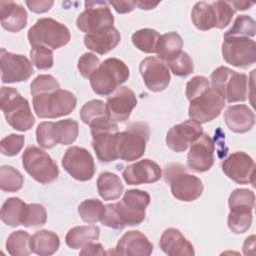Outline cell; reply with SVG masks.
I'll return each mask as SVG.
<instances>
[{
	"label": "cell",
	"instance_id": "cell-1",
	"mask_svg": "<svg viewBox=\"0 0 256 256\" xmlns=\"http://www.w3.org/2000/svg\"><path fill=\"white\" fill-rule=\"evenodd\" d=\"M150 202L151 197L146 191L128 190L120 202L105 206L101 223L116 230H122L127 226H138L145 220L146 209Z\"/></svg>",
	"mask_w": 256,
	"mask_h": 256
},
{
	"label": "cell",
	"instance_id": "cell-2",
	"mask_svg": "<svg viewBox=\"0 0 256 256\" xmlns=\"http://www.w3.org/2000/svg\"><path fill=\"white\" fill-rule=\"evenodd\" d=\"M0 106L7 123L13 129L26 132L34 126L35 118L29 102L16 89L4 86L1 88Z\"/></svg>",
	"mask_w": 256,
	"mask_h": 256
},
{
	"label": "cell",
	"instance_id": "cell-3",
	"mask_svg": "<svg viewBox=\"0 0 256 256\" xmlns=\"http://www.w3.org/2000/svg\"><path fill=\"white\" fill-rule=\"evenodd\" d=\"M130 76L128 66L118 58L106 59L90 77V84L94 93L109 96L125 83Z\"/></svg>",
	"mask_w": 256,
	"mask_h": 256
},
{
	"label": "cell",
	"instance_id": "cell-4",
	"mask_svg": "<svg viewBox=\"0 0 256 256\" xmlns=\"http://www.w3.org/2000/svg\"><path fill=\"white\" fill-rule=\"evenodd\" d=\"M211 86L223 95L228 103L244 102L249 97V79L244 73H237L221 66L211 74Z\"/></svg>",
	"mask_w": 256,
	"mask_h": 256
},
{
	"label": "cell",
	"instance_id": "cell-5",
	"mask_svg": "<svg viewBox=\"0 0 256 256\" xmlns=\"http://www.w3.org/2000/svg\"><path fill=\"white\" fill-rule=\"evenodd\" d=\"M77 105L75 95L63 89H57L33 96L36 115L42 119H55L69 115Z\"/></svg>",
	"mask_w": 256,
	"mask_h": 256
},
{
	"label": "cell",
	"instance_id": "cell-6",
	"mask_svg": "<svg viewBox=\"0 0 256 256\" xmlns=\"http://www.w3.org/2000/svg\"><path fill=\"white\" fill-rule=\"evenodd\" d=\"M164 179L170 185L172 195L183 202L197 200L204 190L201 179L188 173L181 164H170L166 166Z\"/></svg>",
	"mask_w": 256,
	"mask_h": 256
},
{
	"label": "cell",
	"instance_id": "cell-7",
	"mask_svg": "<svg viewBox=\"0 0 256 256\" xmlns=\"http://www.w3.org/2000/svg\"><path fill=\"white\" fill-rule=\"evenodd\" d=\"M187 99L190 101L189 117L201 124L219 117L226 101L211 84L187 96Z\"/></svg>",
	"mask_w": 256,
	"mask_h": 256
},
{
	"label": "cell",
	"instance_id": "cell-8",
	"mask_svg": "<svg viewBox=\"0 0 256 256\" xmlns=\"http://www.w3.org/2000/svg\"><path fill=\"white\" fill-rule=\"evenodd\" d=\"M150 138V128L147 123L136 122L125 131L117 134L118 159L132 162L140 159L146 150Z\"/></svg>",
	"mask_w": 256,
	"mask_h": 256
},
{
	"label": "cell",
	"instance_id": "cell-9",
	"mask_svg": "<svg viewBox=\"0 0 256 256\" xmlns=\"http://www.w3.org/2000/svg\"><path fill=\"white\" fill-rule=\"evenodd\" d=\"M69 29L52 18L39 19L28 31V40L31 46L42 45L56 50L70 42Z\"/></svg>",
	"mask_w": 256,
	"mask_h": 256
},
{
	"label": "cell",
	"instance_id": "cell-10",
	"mask_svg": "<svg viewBox=\"0 0 256 256\" xmlns=\"http://www.w3.org/2000/svg\"><path fill=\"white\" fill-rule=\"evenodd\" d=\"M79 135V124L73 119L58 122H42L36 129V139L40 147L51 149L57 144H73Z\"/></svg>",
	"mask_w": 256,
	"mask_h": 256
},
{
	"label": "cell",
	"instance_id": "cell-11",
	"mask_svg": "<svg viewBox=\"0 0 256 256\" xmlns=\"http://www.w3.org/2000/svg\"><path fill=\"white\" fill-rule=\"evenodd\" d=\"M25 171L38 183L49 184L59 176V168L51 156L36 146H29L22 155Z\"/></svg>",
	"mask_w": 256,
	"mask_h": 256
},
{
	"label": "cell",
	"instance_id": "cell-12",
	"mask_svg": "<svg viewBox=\"0 0 256 256\" xmlns=\"http://www.w3.org/2000/svg\"><path fill=\"white\" fill-rule=\"evenodd\" d=\"M114 16L106 1H86L85 10L78 16L76 25L86 34L102 32L114 27Z\"/></svg>",
	"mask_w": 256,
	"mask_h": 256
},
{
	"label": "cell",
	"instance_id": "cell-13",
	"mask_svg": "<svg viewBox=\"0 0 256 256\" xmlns=\"http://www.w3.org/2000/svg\"><path fill=\"white\" fill-rule=\"evenodd\" d=\"M222 55L228 64L246 69L256 62V43L247 37L224 36Z\"/></svg>",
	"mask_w": 256,
	"mask_h": 256
},
{
	"label": "cell",
	"instance_id": "cell-14",
	"mask_svg": "<svg viewBox=\"0 0 256 256\" xmlns=\"http://www.w3.org/2000/svg\"><path fill=\"white\" fill-rule=\"evenodd\" d=\"M62 166L70 176L81 182L91 180L96 171L91 153L79 146H72L66 150L62 159Z\"/></svg>",
	"mask_w": 256,
	"mask_h": 256
},
{
	"label": "cell",
	"instance_id": "cell-15",
	"mask_svg": "<svg viewBox=\"0 0 256 256\" xmlns=\"http://www.w3.org/2000/svg\"><path fill=\"white\" fill-rule=\"evenodd\" d=\"M0 66L2 72V83H19L27 81L33 74L32 62L23 55H17L1 49Z\"/></svg>",
	"mask_w": 256,
	"mask_h": 256
},
{
	"label": "cell",
	"instance_id": "cell-16",
	"mask_svg": "<svg viewBox=\"0 0 256 256\" xmlns=\"http://www.w3.org/2000/svg\"><path fill=\"white\" fill-rule=\"evenodd\" d=\"M222 170L225 175L237 184H255V162L245 152L237 151L232 153L222 163Z\"/></svg>",
	"mask_w": 256,
	"mask_h": 256
},
{
	"label": "cell",
	"instance_id": "cell-17",
	"mask_svg": "<svg viewBox=\"0 0 256 256\" xmlns=\"http://www.w3.org/2000/svg\"><path fill=\"white\" fill-rule=\"evenodd\" d=\"M203 133L201 123L190 119L173 126L168 131L166 144L173 152L182 153L185 152Z\"/></svg>",
	"mask_w": 256,
	"mask_h": 256
},
{
	"label": "cell",
	"instance_id": "cell-18",
	"mask_svg": "<svg viewBox=\"0 0 256 256\" xmlns=\"http://www.w3.org/2000/svg\"><path fill=\"white\" fill-rule=\"evenodd\" d=\"M106 109L108 116L114 122L127 121L135 107L137 106V97L128 87H119L107 97Z\"/></svg>",
	"mask_w": 256,
	"mask_h": 256
},
{
	"label": "cell",
	"instance_id": "cell-19",
	"mask_svg": "<svg viewBox=\"0 0 256 256\" xmlns=\"http://www.w3.org/2000/svg\"><path fill=\"white\" fill-rule=\"evenodd\" d=\"M146 87L152 92H161L168 88L171 75L168 67L156 57L145 58L139 66Z\"/></svg>",
	"mask_w": 256,
	"mask_h": 256
},
{
	"label": "cell",
	"instance_id": "cell-20",
	"mask_svg": "<svg viewBox=\"0 0 256 256\" xmlns=\"http://www.w3.org/2000/svg\"><path fill=\"white\" fill-rule=\"evenodd\" d=\"M215 144L212 138L203 133L193 144L187 157V165L190 170L198 173L210 170L214 164Z\"/></svg>",
	"mask_w": 256,
	"mask_h": 256
},
{
	"label": "cell",
	"instance_id": "cell-21",
	"mask_svg": "<svg viewBox=\"0 0 256 256\" xmlns=\"http://www.w3.org/2000/svg\"><path fill=\"white\" fill-rule=\"evenodd\" d=\"M122 176L128 185L152 184L161 179L162 170L156 162L144 159L127 166Z\"/></svg>",
	"mask_w": 256,
	"mask_h": 256
},
{
	"label": "cell",
	"instance_id": "cell-22",
	"mask_svg": "<svg viewBox=\"0 0 256 256\" xmlns=\"http://www.w3.org/2000/svg\"><path fill=\"white\" fill-rule=\"evenodd\" d=\"M153 245L140 231H128L118 241L114 254L123 256H149Z\"/></svg>",
	"mask_w": 256,
	"mask_h": 256
},
{
	"label": "cell",
	"instance_id": "cell-23",
	"mask_svg": "<svg viewBox=\"0 0 256 256\" xmlns=\"http://www.w3.org/2000/svg\"><path fill=\"white\" fill-rule=\"evenodd\" d=\"M161 250L169 256H193L194 246L176 228L166 229L160 238Z\"/></svg>",
	"mask_w": 256,
	"mask_h": 256
},
{
	"label": "cell",
	"instance_id": "cell-24",
	"mask_svg": "<svg viewBox=\"0 0 256 256\" xmlns=\"http://www.w3.org/2000/svg\"><path fill=\"white\" fill-rule=\"evenodd\" d=\"M0 20L1 26L11 32L18 33L23 30L28 21L26 9L13 1L0 2Z\"/></svg>",
	"mask_w": 256,
	"mask_h": 256
},
{
	"label": "cell",
	"instance_id": "cell-25",
	"mask_svg": "<svg viewBox=\"0 0 256 256\" xmlns=\"http://www.w3.org/2000/svg\"><path fill=\"white\" fill-rule=\"evenodd\" d=\"M224 120L227 127L234 133L243 134L249 132L255 124V114L246 105H233L227 108L224 113Z\"/></svg>",
	"mask_w": 256,
	"mask_h": 256
},
{
	"label": "cell",
	"instance_id": "cell-26",
	"mask_svg": "<svg viewBox=\"0 0 256 256\" xmlns=\"http://www.w3.org/2000/svg\"><path fill=\"white\" fill-rule=\"evenodd\" d=\"M119 131L105 130L92 134V146L97 158L104 163L113 162L118 159L117 134Z\"/></svg>",
	"mask_w": 256,
	"mask_h": 256
},
{
	"label": "cell",
	"instance_id": "cell-27",
	"mask_svg": "<svg viewBox=\"0 0 256 256\" xmlns=\"http://www.w3.org/2000/svg\"><path fill=\"white\" fill-rule=\"evenodd\" d=\"M121 41V35L116 28H111L94 34H86L84 37L85 46L99 55L112 51Z\"/></svg>",
	"mask_w": 256,
	"mask_h": 256
},
{
	"label": "cell",
	"instance_id": "cell-28",
	"mask_svg": "<svg viewBox=\"0 0 256 256\" xmlns=\"http://www.w3.org/2000/svg\"><path fill=\"white\" fill-rule=\"evenodd\" d=\"M60 247L59 236L49 230L35 232L30 238V248L32 253L40 256L53 255Z\"/></svg>",
	"mask_w": 256,
	"mask_h": 256
},
{
	"label": "cell",
	"instance_id": "cell-29",
	"mask_svg": "<svg viewBox=\"0 0 256 256\" xmlns=\"http://www.w3.org/2000/svg\"><path fill=\"white\" fill-rule=\"evenodd\" d=\"M100 228L96 225H83L71 228L66 237L65 241L68 247L73 250H77L85 247L91 242L99 240Z\"/></svg>",
	"mask_w": 256,
	"mask_h": 256
},
{
	"label": "cell",
	"instance_id": "cell-30",
	"mask_svg": "<svg viewBox=\"0 0 256 256\" xmlns=\"http://www.w3.org/2000/svg\"><path fill=\"white\" fill-rule=\"evenodd\" d=\"M183 46V39L177 32H168L164 35H161L156 47V54L158 55V59L166 64L169 60L182 52Z\"/></svg>",
	"mask_w": 256,
	"mask_h": 256
},
{
	"label": "cell",
	"instance_id": "cell-31",
	"mask_svg": "<svg viewBox=\"0 0 256 256\" xmlns=\"http://www.w3.org/2000/svg\"><path fill=\"white\" fill-rule=\"evenodd\" d=\"M97 190L103 200L111 201L120 198L123 193L124 186L117 174L103 172L97 179Z\"/></svg>",
	"mask_w": 256,
	"mask_h": 256
},
{
	"label": "cell",
	"instance_id": "cell-32",
	"mask_svg": "<svg viewBox=\"0 0 256 256\" xmlns=\"http://www.w3.org/2000/svg\"><path fill=\"white\" fill-rule=\"evenodd\" d=\"M191 19L194 26L200 31L216 28V12L212 2H197L192 9Z\"/></svg>",
	"mask_w": 256,
	"mask_h": 256
},
{
	"label": "cell",
	"instance_id": "cell-33",
	"mask_svg": "<svg viewBox=\"0 0 256 256\" xmlns=\"http://www.w3.org/2000/svg\"><path fill=\"white\" fill-rule=\"evenodd\" d=\"M27 204L18 197L7 199L1 208L0 218L10 227H18L22 225Z\"/></svg>",
	"mask_w": 256,
	"mask_h": 256
},
{
	"label": "cell",
	"instance_id": "cell-34",
	"mask_svg": "<svg viewBox=\"0 0 256 256\" xmlns=\"http://www.w3.org/2000/svg\"><path fill=\"white\" fill-rule=\"evenodd\" d=\"M30 238L28 232L23 230H18L12 232L7 241L6 249L8 253L12 256H28L32 253L30 248Z\"/></svg>",
	"mask_w": 256,
	"mask_h": 256
},
{
	"label": "cell",
	"instance_id": "cell-35",
	"mask_svg": "<svg viewBox=\"0 0 256 256\" xmlns=\"http://www.w3.org/2000/svg\"><path fill=\"white\" fill-rule=\"evenodd\" d=\"M160 34L151 28H144L136 31L132 35V43L134 46L147 54L156 53V47Z\"/></svg>",
	"mask_w": 256,
	"mask_h": 256
},
{
	"label": "cell",
	"instance_id": "cell-36",
	"mask_svg": "<svg viewBox=\"0 0 256 256\" xmlns=\"http://www.w3.org/2000/svg\"><path fill=\"white\" fill-rule=\"evenodd\" d=\"M24 177L12 166H2L0 168V188L4 192L14 193L22 189Z\"/></svg>",
	"mask_w": 256,
	"mask_h": 256
},
{
	"label": "cell",
	"instance_id": "cell-37",
	"mask_svg": "<svg viewBox=\"0 0 256 256\" xmlns=\"http://www.w3.org/2000/svg\"><path fill=\"white\" fill-rule=\"evenodd\" d=\"M78 213L84 222L94 224L99 221L101 222L105 214V206L98 199H88L80 203Z\"/></svg>",
	"mask_w": 256,
	"mask_h": 256
},
{
	"label": "cell",
	"instance_id": "cell-38",
	"mask_svg": "<svg viewBox=\"0 0 256 256\" xmlns=\"http://www.w3.org/2000/svg\"><path fill=\"white\" fill-rule=\"evenodd\" d=\"M253 221V213L250 210H230L228 215V227L234 234L247 232Z\"/></svg>",
	"mask_w": 256,
	"mask_h": 256
},
{
	"label": "cell",
	"instance_id": "cell-39",
	"mask_svg": "<svg viewBox=\"0 0 256 256\" xmlns=\"http://www.w3.org/2000/svg\"><path fill=\"white\" fill-rule=\"evenodd\" d=\"M230 210H253L255 205V194L248 189H236L229 197Z\"/></svg>",
	"mask_w": 256,
	"mask_h": 256
},
{
	"label": "cell",
	"instance_id": "cell-40",
	"mask_svg": "<svg viewBox=\"0 0 256 256\" xmlns=\"http://www.w3.org/2000/svg\"><path fill=\"white\" fill-rule=\"evenodd\" d=\"M256 33V22L248 15L238 16L233 26L224 34V36H240L251 38L254 37Z\"/></svg>",
	"mask_w": 256,
	"mask_h": 256
},
{
	"label": "cell",
	"instance_id": "cell-41",
	"mask_svg": "<svg viewBox=\"0 0 256 256\" xmlns=\"http://www.w3.org/2000/svg\"><path fill=\"white\" fill-rule=\"evenodd\" d=\"M172 73L178 77H186L193 73L194 63L192 58L186 52H180L177 56L173 57L166 64Z\"/></svg>",
	"mask_w": 256,
	"mask_h": 256
},
{
	"label": "cell",
	"instance_id": "cell-42",
	"mask_svg": "<svg viewBox=\"0 0 256 256\" xmlns=\"http://www.w3.org/2000/svg\"><path fill=\"white\" fill-rule=\"evenodd\" d=\"M30 58L32 64L39 70H48L54 65L53 50L42 45L32 46Z\"/></svg>",
	"mask_w": 256,
	"mask_h": 256
},
{
	"label": "cell",
	"instance_id": "cell-43",
	"mask_svg": "<svg viewBox=\"0 0 256 256\" xmlns=\"http://www.w3.org/2000/svg\"><path fill=\"white\" fill-rule=\"evenodd\" d=\"M47 222V211L41 204H27L22 225L25 227L43 226Z\"/></svg>",
	"mask_w": 256,
	"mask_h": 256
},
{
	"label": "cell",
	"instance_id": "cell-44",
	"mask_svg": "<svg viewBox=\"0 0 256 256\" xmlns=\"http://www.w3.org/2000/svg\"><path fill=\"white\" fill-rule=\"evenodd\" d=\"M103 116H108V113L106 104L101 100H91L84 104L80 110L81 120L87 125Z\"/></svg>",
	"mask_w": 256,
	"mask_h": 256
},
{
	"label": "cell",
	"instance_id": "cell-45",
	"mask_svg": "<svg viewBox=\"0 0 256 256\" xmlns=\"http://www.w3.org/2000/svg\"><path fill=\"white\" fill-rule=\"evenodd\" d=\"M212 4L216 12V28L223 29L227 27L236 11L229 1H214Z\"/></svg>",
	"mask_w": 256,
	"mask_h": 256
},
{
	"label": "cell",
	"instance_id": "cell-46",
	"mask_svg": "<svg viewBox=\"0 0 256 256\" xmlns=\"http://www.w3.org/2000/svg\"><path fill=\"white\" fill-rule=\"evenodd\" d=\"M60 84L52 75H39L31 83V95L36 96L41 93L60 89Z\"/></svg>",
	"mask_w": 256,
	"mask_h": 256
},
{
	"label": "cell",
	"instance_id": "cell-47",
	"mask_svg": "<svg viewBox=\"0 0 256 256\" xmlns=\"http://www.w3.org/2000/svg\"><path fill=\"white\" fill-rule=\"evenodd\" d=\"M25 143V137L23 135L10 134L3 138L0 143L1 153L5 156L12 157L17 155L23 148Z\"/></svg>",
	"mask_w": 256,
	"mask_h": 256
},
{
	"label": "cell",
	"instance_id": "cell-48",
	"mask_svg": "<svg viewBox=\"0 0 256 256\" xmlns=\"http://www.w3.org/2000/svg\"><path fill=\"white\" fill-rule=\"evenodd\" d=\"M101 65L100 59L93 53H84L78 61V70L80 74L87 79L94 74V72Z\"/></svg>",
	"mask_w": 256,
	"mask_h": 256
},
{
	"label": "cell",
	"instance_id": "cell-49",
	"mask_svg": "<svg viewBox=\"0 0 256 256\" xmlns=\"http://www.w3.org/2000/svg\"><path fill=\"white\" fill-rule=\"evenodd\" d=\"M54 2L51 0H40V1H26V5L28 6V8L37 14H41V13H45L48 12L52 6H53Z\"/></svg>",
	"mask_w": 256,
	"mask_h": 256
},
{
	"label": "cell",
	"instance_id": "cell-50",
	"mask_svg": "<svg viewBox=\"0 0 256 256\" xmlns=\"http://www.w3.org/2000/svg\"><path fill=\"white\" fill-rule=\"evenodd\" d=\"M108 4L113 6L119 14H127L135 9V2L133 1H109Z\"/></svg>",
	"mask_w": 256,
	"mask_h": 256
},
{
	"label": "cell",
	"instance_id": "cell-51",
	"mask_svg": "<svg viewBox=\"0 0 256 256\" xmlns=\"http://www.w3.org/2000/svg\"><path fill=\"white\" fill-rule=\"evenodd\" d=\"M80 254L81 255H105L106 252L104 251V248L100 243L91 242L82 248V250L80 251Z\"/></svg>",
	"mask_w": 256,
	"mask_h": 256
},
{
	"label": "cell",
	"instance_id": "cell-52",
	"mask_svg": "<svg viewBox=\"0 0 256 256\" xmlns=\"http://www.w3.org/2000/svg\"><path fill=\"white\" fill-rule=\"evenodd\" d=\"M254 248H255V236L252 235L246 239L243 246V252L245 255L254 254V251H253Z\"/></svg>",
	"mask_w": 256,
	"mask_h": 256
},
{
	"label": "cell",
	"instance_id": "cell-53",
	"mask_svg": "<svg viewBox=\"0 0 256 256\" xmlns=\"http://www.w3.org/2000/svg\"><path fill=\"white\" fill-rule=\"evenodd\" d=\"M160 2H152V1H136L135 6L139 7L141 10H152L156 8Z\"/></svg>",
	"mask_w": 256,
	"mask_h": 256
},
{
	"label": "cell",
	"instance_id": "cell-54",
	"mask_svg": "<svg viewBox=\"0 0 256 256\" xmlns=\"http://www.w3.org/2000/svg\"><path fill=\"white\" fill-rule=\"evenodd\" d=\"M230 4L232 5V7L234 8L235 11L237 10H247L249 9L251 6H253V3L251 2H246V1H229Z\"/></svg>",
	"mask_w": 256,
	"mask_h": 256
}]
</instances>
